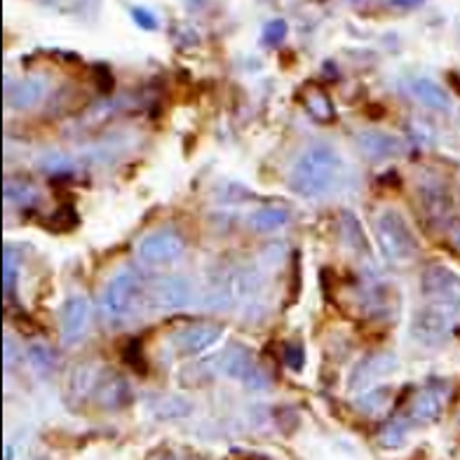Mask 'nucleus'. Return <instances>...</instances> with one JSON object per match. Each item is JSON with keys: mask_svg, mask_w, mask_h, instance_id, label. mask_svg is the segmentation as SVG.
Returning a JSON list of instances; mask_svg holds the SVG:
<instances>
[{"mask_svg": "<svg viewBox=\"0 0 460 460\" xmlns=\"http://www.w3.org/2000/svg\"><path fill=\"white\" fill-rule=\"evenodd\" d=\"M423 305L413 315L411 336L420 345H439L460 324V278L447 266H428L420 275Z\"/></svg>", "mask_w": 460, "mask_h": 460, "instance_id": "f257e3e1", "label": "nucleus"}, {"mask_svg": "<svg viewBox=\"0 0 460 460\" xmlns=\"http://www.w3.org/2000/svg\"><path fill=\"white\" fill-rule=\"evenodd\" d=\"M345 176L339 151L329 144H313L301 153L289 172V188L298 198L320 200L332 195Z\"/></svg>", "mask_w": 460, "mask_h": 460, "instance_id": "f03ea898", "label": "nucleus"}, {"mask_svg": "<svg viewBox=\"0 0 460 460\" xmlns=\"http://www.w3.org/2000/svg\"><path fill=\"white\" fill-rule=\"evenodd\" d=\"M266 289V278L256 266L233 268L207 289V303L218 310H243L244 315L254 317L261 310V298Z\"/></svg>", "mask_w": 460, "mask_h": 460, "instance_id": "7ed1b4c3", "label": "nucleus"}, {"mask_svg": "<svg viewBox=\"0 0 460 460\" xmlns=\"http://www.w3.org/2000/svg\"><path fill=\"white\" fill-rule=\"evenodd\" d=\"M146 305L144 279L132 268H122L103 289L102 310L111 327H128Z\"/></svg>", "mask_w": 460, "mask_h": 460, "instance_id": "20e7f679", "label": "nucleus"}, {"mask_svg": "<svg viewBox=\"0 0 460 460\" xmlns=\"http://www.w3.org/2000/svg\"><path fill=\"white\" fill-rule=\"evenodd\" d=\"M376 243L381 249V256L390 266H409L418 256V237L413 235L411 226L404 218V214L385 207L376 214L374 218Z\"/></svg>", "mask_w": 460, "mask_h": 460, "instance_id": "39448f33", "label": "nucleus"}, {"mask_svg": "<svg viewBox=\"0 0 460 460\" xmlns=\"http://www.w3.org/2000/svg\"><path fill=\"white\" fill-rule=\"evenodd\" d=\"M186 252V243L183 237L172 228L153 230L148 235L141 237V243L137 244V256L144 266H167L179 261Z\"/></svg>", "mask_w": 460, "mask_h": 460, "instance_id": "423d86ee", "label": "nucleus"}, {"mask_svg": "<svg viewBox=\"0 0 460 460\" xmlns=\"http://www.w3.org/2000/svg\"><path fill=\"white\" fill-rule=\"evenodd\" d=\"M221 371L228 378L243 383L252 390L268 388V376L266 371L261 369V364L256 362L254 352L240 343H233L226 348L224 358H221Z\"/></svg>", "mask_w": 460, "mask_h": 460, "instance_id": "0eeeda50", "label": "nucleus"}, {"mask_svg": "<svg viewBox=\"0 0 460 460\" xmlns=\"http://www.w3.org/2000/svg\"><path fill=\"white\" fill-rule=\"evenodd\" d=\"M148 298L158 310H179L193 301V285L183 275H163L153 282Z\"/></svg>", "mask_w": 460, "mask_h": 460, "instance_id": "6e6552de", "label": "nucleus"}, {"mask_svg": "<svg viewBox=\"0 0 460 460\" xmlns=\"http://www.w3.org/2000/svg\"><path fill=\"white\" fill-rule=\"evenodd\" d=\"M90 315L92 303L85 294H73V296H68L64 301L59 315L61 339H64V343L73 345L85 336L87 327H90Z\"/></svg>", "mask_w": 460, "mask_h": 460, "instance_id": "1a4fd4ad", "label": "nucleus"}, {"mask_svg": "<svg viewBox=\"0 0 460 460\" xmlns=\"http://www.w3.org/2000/svg\"><path fill=\"white\" fill-rule=\"evenodd\" d=\"M358 148L364 153V158L374 160V163H385V160L400 158L406 151V144L390 132L364 129L358 134Z\"/></svg>", "mask_w": 460, "mask_h": 460, "instance_id": "9d476101", "label": "nucleus"}, {"mask_svg": "<svg viewBox=\"0 0 460 460\" xmlns=\"http://www.w3.org/2000/svg\"><path fill=\"white\" fill-rule=\"evenodd\" d=\"M400 369V359L393 352H371L362 362L352 369L350 374V390H364L369 388L371 383L383 378V376H390L393 371Z\"/></svg>", "mask_w": 460, "mask_h": 460, "instance_id": "9b49d317", "label": "nucleus"}, {"mask_svg": "<svg viewBox=\"0 0 460 460\" xmlns=\"http://www.w3.org/2000/svg\"><path fill=\"white\" fill-rule=\"evenodd\" d=\"M448 397L447 383H428L420 393L413 397L411 404V420L416 423H435L437 418L444 413Z\"/></svg>", "mask_w": 460, "mask_h": 460, "instance_id": "f8f14e48", "label": "nucleus"}, {"mask_svg": "<svg viewBox=\"0 0 460 460\" xmlns=\"http://www.w3.org/2000/svg\"><path fill=\"white\" fill-rule=\"evenodd\" d=\"M224 336V329L218 324H193L186 327L174 336V348L181 355L190 358V355H200V352L209 350L214 343H218Z\"/></svg>", "mask_w": 460, "mask_h": 460, "instance_id": "ddd939ff", "label": "nucleus"}, {"mask_svg": "<svg viewBox=\"0 0 460 460\" xmlns=\"http://www.w3.org/2000/svg\"><path fill=\"white\" fill-rule=\"evenodd\" d=\"M94 397L106 409H122V406L129 404L132 393H129V383L122 376L102 374V378L97 383V390H94Z\"/></svg>", "mask_w": 460, "mask_h": 460, "instance_id": "4468645a", "label": "nucleus"}, {"mask_svg": "<svg viewBox=\"0 0 460 460\" xmlns=\"http://www.w3.org/2000/svg\"><path fill=\"white\" fill-rule=\"evenodd\" d=\"M48 94V80L43 78H24L10 85L7 90V106L14 111H26L36 106Z\"/></svg>", "mask_w": 460, "mask_h": 460, "instance_id": "2eb2a0df", "label": "nucleus"}, {"mask_svg": "<svg viewBox=\"0 0 460 460\" xmlns=\"http://www.w3.org/2000/svg\"><path fill=\"white\" fill-rule=\"evenodd\" d=\"M409 90H411L413 97L423 103V106H428V109H432V111L451 109V97H448V92L444 90L439 83H435V80L416 78V80H411Z\"/></svg>", "mask_w": 460, "mask_h": 460, "instance_id": "dca6fc26", "label": "nucleus"}, {"mask_svg": "<svg viewBox=\"0 0 460 460\" xmlns=\"http://www.w3.org/2000/svg\"><path fill=\"white\" fill-rule=\"evenodd\" d=\"M289 212L282 209V207H263V209H256V212L249 214L247 224L256 233H275V230L285 228L289 224Z\"/></svg>", "mask_w": 460, "mask_h": 460, "instance_id": "f3484780", "label": "nucleus"}, {"mask_svg": "<svg viewBox=\"0 0 460 460\" xmlns=\"http://www.w3.org/2000/svg\"><path fill=\"white\" fill-rule=\"evenodd\" d=\"M99 378H102V374H99L94 364L75 367L71 374V381H68V394H71L73 400H83L87 394H94Z\"/></svg>", "mask_w": 460, "mask_h": 460, "instance_id": "a211bd4d", "label": "nucleus"}, {"mask_svg": "<svg viewBox=\"0 0 460 460\" xmlns=\"http://www.w3.org/2000/svg\"><path fill=\"white\" fill-rule=\"evenodd\" d=\"M303 103H305V109L308 113L320 122H333L336 118V109H333L332 99L324 94L322 90H308L303 94Z\"/></svg>", "mask_w": 460, "mask_h": 460, "instance_id": "6ab92c4d", "label": "nucleus"}, {"mask_svg": "<svg viewBox=\"0 0 460 460\" xmlns=\"http://www.w3.org/2000/svg\"><path fill=\"white\" fill-rule=\"evenodd\" d=\"M420 198H423L425 212L430 214V217H447L448 209H451L448 193L439 186H423L420 188Z\"/></svg>", "mask_w": 460, "mask_h": 460, "instance_id": "aec40b11", "label": "nucleus"}, {"mask_svg": "<svg viewBox=\"0 0 460 460\" xmlns=\"http://www.w3.org/2000/svg\"><path fill=\"white\" fill-rule=\"evenodd\" d=\"M3 198H5L7 205L26 207L29 202L36 200V190H33V186H31V183L13 181V179H7L5 186H3Z\"/></svg>", "mask_w": 460, "mask_h": 460, "instance_id": "412c9836", "label": "nucleus"}, {"mask_svg": "<svg viewBox=\"0 0 460 460\" xmlns=\"http://www.w3.org/2000/svg\"><path fill=\"white\" fill-rule=\"evenodd\" d=\"M406 432H409V425L402 418H394L390 423L383 425L381 435H378V442L385 448H400L406 442Z\"/></svg>", "mask_w": 460, "mask_h": 460, "instance_id": "4be33fe9", "label": "nucleus"}, {"mask_svg": "<svg viewBox=\"0 0 460 460\" xmlns=\"http://www.w3.org/2000/svg\"><path fill=\"white\" fill-rule=\"evenodd\" d=\"M17 275H19V256L14 254L13 247H5V252H3V289H5V296H13L14 294Z\"/></svg>", "mask_w": 460, "mask_h": 460, "instance_id": "5701e85b", "label": "nucleus"}, {"mask_svg": "<svg viewBox=\"0 0 460 460\" xmlns=\"http://www.w3.org/2000/svg\"><path fill=\"white\" fill-rule=\"evenodd\" d=\"M390 404V388H378L371 390V393L362 394L358 397V409H362L364 413H369V416H376V413H381L385 406Z\"/></svg>", "mask_w": 460, "mask_h": 460, "instance_id": "b1692460", "label": "nucleus"}, {"mask_svg": "<svg viewBox=\"0 0 460 460\" xmlns=\"http://www.w3.org/2000/svg\"><path fill=\"white\" fill-rule=\"evenodd\" d=\"M29 362L31 367L38 371L40 376L49 374V371L55 369V355L49 350L48 345L43 343H36L29 348Z\"/></svg>", "mask_w": 460, "mask_h": 460, "instance_id": "393cba45", "label": "nucleus"}, {"mask_svg": "<svg viewBox=\"0 0 460 460\" xmlns=\"http://www.w3.org/2000/svg\"><path fill=\"white\" fill-rule=\"evenodd\" d=\"M287 36V22L285 19H273L270 24L263 29V43L266 45H279Z\"/></svg>", "mask_w": 460, "mask_h": 460, "instance_id": "a878e982", "label": "nucleus"}, {"mask_svg": "<svg viewBox=\"0 0 460 460\" xmlns=\"http://www.w3.org/2000/svg\"><path fill=\"white\" fill-rule=\"evenodd\" d=\"M132 19L141 26V29H146V31L158 29V19H155V14L148 13V10H144V7H134Z\"/></svg>", "mask_w": 460, "mask_h": 460, "instance_id": "bb28decb", "label": "nucleus"}, {"mask_svg": "<svg viewBox=\"0 0 460 460\" xmlns=\"http://www.w3.org/2000/svg\"><path fill=\"white\" fill-rule=\"evenodd\" d=\"M285 358H287V364H289L291 369H301L303 367V359H305V355H303V348L296 343H289L287 345L285 350Z\"/></svg>", "mask_w": 460, "mask_h": 460, "instance_id": "cd10ccee", "label": "nucleus"}, {"mask_svg": "<svg viewBox=\"0 0 460 460\" xmlns=\"http://www.w3.org/2000/svg\"><path fill=\"white\" fill-rule=\"evenodd\" d=\"M447 237H448V243H451V247L456 249L460 254V218H448V224H447Z\"/></svg>", "mask_w": 460, "mask_h": 460, "instance_id": "c85d7f7f", "label": "nucleus"}, {"mask_svg": "<svg viewBox=\"0 0 460 460\" xmlns=\"http://www.w3.org/2000/svg\"><path fill=\"white\" fill-rule=\"evenodd\" d=\"M14 358H17V352H14L13 339H10V336H5V343H3V362H5L7 371L14 367Z\"/></svg>", "mask_w": 460, "mask_h": 460, "instance_id": "c756f323", "label": "nucleus"}, {"mask_svg": "<svg viewBox=\"0 0 460 460\" xmlns=\"http://www.w3.org/2000/svg\"><path fill=\"white\" fill-rule=\"evenodd\" d=\"M420 3H425V0H393V5L397 7H416Z\"/></svg>", "mask_w": 460, "mask_h": 460, "instance_id": "7c9ffc66", "label": "nucleus"}, {"mask_svg": "<svg viewBox=\"0 0 460 460\" xmlns=\"http://www.w3.org/2000/svg\"><path fill=\"white\" fill-rule=\"evenodd\" d=\"M5 460H13V447H5Z\"/></svg>", "mask_w": 460, "mask_h": 460, "instance_id": "2f4dec72", "label": "nucleus"}, {"mask_svg": "<svg viewBox=\"0 0 460 460\" xmlns=\"http://www.w3.org/2000/svg\"><path fill=\"white\" fill-rule=\"evenodd\" d=\"M38 460H48V458H38Z\"/></svg>", "mask_w": 460, "mask_h": 460, "instance_id": "473e14b6", "label": "nucleus"}]
</instances>
